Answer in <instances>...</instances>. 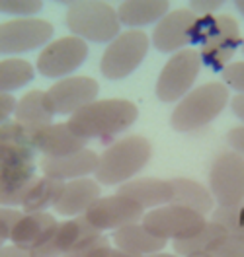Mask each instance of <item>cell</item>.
<instances>
[{"label":"cell","mask_w":244,"mask_h":257,"mask_svg":"<svg viewBox=\"0 0 244 257\" xmlns=\"http://www.w3.org/2000/svg\"><path fill=\"white\" fill-rule=\"evenodd\" d=\"M139 109L129 99L110 97V99H96L82 107L80 111L70 115L66 125L74 135L84 141H110L115 135L127 131L137 121Z\"/></svg>","instance_id":"obj_1"},{"label":"cell","mask_w":244,"mask_h":257,"mask_svg":"<svg viewBox=\"0 0 244 257\" xmlns=\"http://www.w3.org/2000/svg\"><path fill=\"white\" fill-rule=\"evenodd\" d=\"M152 154V146L145 137L131 135L121 141L108 146L98 162V170L94 174L100 185L119 187L127 183L145 168Z\"/></svg>","instance_id":"obj_2"},{"label":"cell","mask_w":244,"mask_h":257,"mask_svg":"<svg viewBox=\"0 0 244 257\" xmlns=\"http://www.w3.org/2000/svg\"><path fill=\"white\" fill-rule=\"evenodd\" d=\"M230 101L223 82H205L180 99L170 115V125L178 133H195L215 121Z\"/></svg>","instance_id":"obj_3"},{"label":"cell","mask_w":244,"mask_h":257,"mask_svg":"<svg viewBox=\"0 0 244 257\" xmlns=\"http://www.w3.org/2000/svg\"><path fill=\"white\" fill-rule=\"evenodd\" d=\"M66 10V28L74 37L92 43H112L121 33V24L117 10L110 2L102 0H80V2H63Z\"/></svg>","instance_id":"obj_4"},{"label":"cell","mask_w":244,"mask_h":257,"mask_svg":"<svg viewBox=\"0 0 244 257\" xmlns=\"http://www.w3.org/2000/svg\"><path fill=\"white\" fill-rule=\"evenodd\" d=\"M150 47V37L143 30L121 32L102 55L100 70L108 80H123L133 74L145 61Z\"/></svg>","instance_id":"obj_5"},{"label":"cell","mask_w":244,"mask_h":257,"mask_svg":"<svg viewBox=\"0 0 244 257\" xmlns=\"http://www.w3.org/2000/svg\"><path fill=\"white\" fill-rule=\"evenodd\" d=\"M201 70V59L197 49H182L174 53L156 80V97L164 103H178L188 92L194 90V84Z\"/></svg>","instance_id":"obj_6"},{"label":"cell","mask_w":244,"mask_h":257,"mask_svg":"<svg viewBox=\"0 0 244 257\" xmlns=\"http://www.w3.org/2000/svg\"><path fill=\"white\" fill-rule=\"evenodd\" d=\"M205 216L195 212V210L182 207V205H162L156 209H150L145 212L141 224L146 230L166 241L186 240L195 236L203 226H205Z\"/></svg>","instance_id":"obj_7"},{"label":"cell","mask_w":244,"mask_h":257,"mask_svg":"<svg viewBox=\"0 0 244 257\" xmlns=\"http://www.w3.org/2000/svg\"><path fill=\"white\" fill-rule=\"evenodd\" d=\"M53 24L41 18H12L0 22V55H24L53 39Z\"/></svg>","instance_id":"obj_8"},{"label":"cell","mask_w":244,"mask_h":257,"mask_svg":"<svg viewBox=\"0 0 244 257\" xmlns=\"http://www.w3.org/2000/svg\"><path fill=\"white\" fill-rule=\"evenodd\" d=\"M88 57V43L74 35L59 37L41 49L35 68L41 76L61 80L72 76Z\"/></svg>","instance_id":"obj_9"},{"label":"cell","mask_w":244,"mask_h":257,"mask_svg":"<svg viewBox=\"0 0 244 257\" xmlns=\"http://www.w3.org/2000/svg\"><path fill=\"white\" fill-rule=\"evenodd\" d=\"M209 191L217 207H236L244 203V158L227 150L219 154L209 172Z\"/></svg>","instance_id":"obj_10"},{"label":"cell","mask_w":244,"mask_h":257,"mask_svg":"<svg viewBox=\"0 0 244 257\" xmlns=\"http://www.w3.org/2000/svg\"><path fill=\"white\" fill-rule=\"evenodd\" d=\"M146 210L125 195L100 197L82 216L100 232H115L123 226L141 222Z\"/></svg>","instance_id":"obj_11"},{"label":"cell","mask_w":244,"mask_h":257,"mask_svg":"<svg viewBox=\"0 0 244 257\" xmlns=\"http://www.w3.org/2000/svg\"><path fill=\"white\" fill-rule=\"evenodd\" d=\"M45 94L55 115L70 117L88 103L96 101L100 84L90 76H66L55 82Z\"/></svg>","instance_id":"obj_12"},{"label":"cell","mask_w":244,"mask_h":257,"mask_svg":"<svg viewBox=\"0 0 244 257\" xmlns=\"http://www.w3.org/2000/svg\"><path fill=\"white\" fill-rule=\"evenodd\" d=\"M217 22H219V35L211 43L201 47L199 59H201V66L209 68L213 72H223L230 64L234 53L244 45V39L240 35L238 22L232 16L221 14L217 16Z\"/></svg>","instance_id":"obj_13"},{"label":"cell","mask_w":244,"mask_h":257,"mask_svg":"<svg viewBox=\"0 0 244 257\" xmlns=\"http://www.w3.org/2000/svg\"><path fill=\"white\" fill-rule=\"evenodd\" d=\"M100 243H110L108 236L104 232L96 230L84 216H74V218L59 224L53 240H51V247L61 257L66 253H72V251L94 247Z\"/></svg>","instance_id":"obj_14"},{"label":"cell","mask_w":244,"mask_h":257,"mask_svg":"<svg viewBox=\"0 0 244 257\" xmlns=\"http://www.w3.org/2000/svg\"><path fill=\"white\" fill-rule=\"evenodd\" d=\"M197 14L192 12L190 8H182V10H170L166 16L154 26L152 35H150V43L154 45L156 51L160 53H178L182 49H186L188 41V33L190 28L195 22Z\"/></svg>","instance_id":"obj_15"},{"label":"cell","mask_w":244,"mask_h":257,"mask_svg":"<svg viewBox=\"0 0 244 257\" xmlns=\"http://www.w3.org/2000/svg\"><path fill=\"white\" fill-rule=\"evenodd\" d=\"M32 145L35 152H41L43 156L61 158L88 148V141L74 135L66 123H51L41 128H33Z\"/></svg>","instance_id":"obj_16"},{"label":"cell","mask_w":244,"mask_h":257,"mask_svg":"<svg viewBox=\"0 0 244 257\" xmlns=\"http://www.w3.org/2000/svg\"><path fill=\"white\" fill-rule=\"evenodd\" d=\"M57 228V218L49 212H24L14 224L10 241L18 247L32 251L53 240Z\"/></svg>","instance_id":"obj_17"},{"label":"cell","mask_w":244,"mask_h":257,"mask_svg":"<svg viewBox=\"0 0 244 257\" xmlns=\"http://www.w3.org/2000/svg\"><path fill=\"white\" fill-rule=\"evenodd\" d=\"M98 162H100V156L94 150L82 148L74 154L61 156V158L43 156L39 166H41V172L45 177L65 183V181H72V179H80V177H88L96 174Z\"/></svg>","instance_id":"obj_18"},{"label":"cell","mask_w":244,"mask_h":257,"mask_svg":"<svg viewBox=\"0 0 244 257\" xmlns=\"http://www.w3.org/2000/svg\"><path fill=\"white\" fill-rule=\"evenodd\" d=\"M102 197V185L92 177L65 181L53 209L63 216H82Z\"/></svg>","instance_id":"obj_19"},{"label":"cell","mask_w":244,"mask_h":257,"mask_svg":"<svg viewBox=\"0 0 244 257\" xmlns=\"http://www.w3.org/2000/svg\"><path fill=\"white\" fill-rule=\"evenodd\" d=\"M119 195H125L139 203L145 210L156 209L172 203V183L166 179H152V177H139L119 185Z\"/></svg>","instance_id":"obj_20"},{"label":"cell","mask_w":244,"mask_h":257,"mask_svg":"<svg viewBox=\"0 0 244 257\" xmlns=\"http://www.w3.org/2000/svg\"><path fill=\"white\" fill-rule=\"evenodd\" d=\"M168 12V0H125L117 8V18L129 30H143L145 26H156Z\"/></svg>","instance_id":"obj_21"},{"label":"cell","mask_w":244,"mask_h":257,"mask_svg":"<svg viewBox=\"0 0 244 257\" xmlns=\"http://www.w3.org/2000/svg\"><path fill=\"white\" fill-rule=\"evenodd\" d=\"M112 241L115 243L117 249L137 257L158 253L168 245V241L150 234L141 222H135V224L123 226V228L115 230L112 234Z\"/></svg>","instance_id":"obj_22"},{"label":"cell","mask_w":244,"mask_h":257,"mask_svg":"<svg viewBox=\"0 0 244 257\" xmlns=\"http://www.w3.org/2000/svg\"><path fill=\"white\" fill-rule=\"evenodd\" d=\"M55 113L49 105L47 94L41 90H32L18 99L14 121L22 123L28 128H41L45 125H51Z\"/></svg>","instance_id":"obj_23"},{"label":"cell","mask_w":244,"mask_h":257,"mask_svg":"<svg viewBox=\"0 0 244 257\" xmlns=\"http://www.w3.org/2000/svg\"><path fill=\"white\" fill-rule=\"evenodd\" d=\"M172 183V203L174 205H182V207H188V209L195 210L199 214H209L215 209V199H213L211 191L197 183L194 179H186V177H176V179H170Z\"/></svg>","instance_id":"obj_24"},{"label":"cell","mask_w":244,"mask_h":257,"mask_svg":"<svg viewBox=\"0 0 244 257\" xmlns=\"http://www.w3.org/2000/svg\"><path fill=\"white\" fill-rule=\"evenodd\" d=\"M35 179V164L0 177V207H22Z\"/></svg>","instance_id":"obj_25"},{"label":"cell","mask_w":244,"mask_h":257,"mask_svg":"<svg viewBox=\"0 0 244 257\" xmlns=\"http://www.w3.org/2000/svg\"><path fill=\"white\" fill-rule=\"evenodd\" d=\"M227 234L228 232L225 226H221L215 220H207L195 236L186 238V240H176L172 243V247H174V253L180 257L194 255V253H211L213 247Z\"/></svg>","instance_id":"obj_26"},{"label":"cell","mask_w":244,"mask_h":257,"mask_svg":"<svg viewBox=\"0 0 244 257\" xmlns=\"http://www.w3.org/2000/svg\"><path fill=\"white\" fill-rule=\"evenodd\" d=\"M35 78V68L26 59H4L0 61V94H12L26 88Z\"/></svg>","instance_id":"obj_27"},{"label":"cell","mask_w":244,"mask_h":257,"mask_svg":"<svg viewBox=\"0 0 244 257\" xmlns=\"http://www.w3.org/2000/svg\"><path fill=\"white\" fill-rule=\"evenodd\" d=\"M61 189H63V181H57V179L45 176L37 177L24 199L22 210L24 212H47V209L55 205Z\"/></svg>","instance_id":"obj_28"},{"label":"cell","mask_w":244,"mask_h":257,"mask_svg":"<svg viewBox=\"0 0 244 257\" xmlns=\"http://www.w3.org/2000/svg\"><path fill=\"white\" fill-rule=\"evenodd\" d=\"M35 164V148L0 141V177Z\"/></svg>","instance_id":"obj_29"},{"label":"cell","mask_w":244,"mask_h":257,"mask_svg":"<svg viewBox=\"0 0 244 257\" xmlns=\"http://www.w3.org/2000/svg\"><path fill=\"white\" fill-rule=\"evenodd\" d=\"M211 220L227 228L228 234L244 238V203L236 207H217L211 212Z\"/></svg>","instance_id":"obj_30"},{"label":"cell","mask_w":244,"mask_h":257,"mask_svg":"<svg viewBox=\"0 0 244 257\" xmlns=\"http://www.w3.org/2000/svg\"><path fill=\"white\" fill-rule=\"evenodd\" d=\"M219 35V22H217V16L215 14H209V16H197L195 22L190 28V33H188V41L192 45H207L211 43L213 39Z\"/></svg>","instance_id":"obj_31"},{"label":"cell","mask_w":244,"mask_h":257,"mask_svg":"<svg viewBox=\"0 0 244 257\" xmlns=\"http://www.w3.org/2000/svg\"><path fill=\"white\" fill-rule=\"evenodd\" d=\"M41 10V0H0V12L14 18H35Z\"/></svg>","instance_id":"obj_32"},{"label":"cell","mask_w":244,"mask_h":257,"mask_svg":"<svg viewBox=\"0 0 244 257\" xmlns=\"http://www.w3.org/2000/svg\"><path fill=\"white\" fill-rule=\"evenodd\" d=\"M211 257H244V238L227 234L223 240L219 241L213 251L209 253Z\"/></svg>","instance_id":"obj_33"},{"label":"cell","mask_w":244,"mask_h":257,"mask_svg":"<svg viewBox=\"0 0 244 257\" xmlns=\"http://www.w3.org/2000/svg\"><path fill=\"white\" fill-rule=\"evenodd\" d=\"M221 78H223V84L227 88H232L234 92L244 94V61L228 64L221 72Z\"/></svg>","instance_id":"obj_34"},{"label":"cell","mask_w":244,"mask_h":257,"mask_svg":"<svg viewBox=\"0 0 244 257\" xmlns=\"http://www.w3.org/2000/svg\"><path fill=\"white\" fill-rule=\"evenodd\" d=\"M24 212L12 207H0V240L8 241L10 240V234L14 230V224L18 222V218L22 216Z\"/></svg>","instance_id":"obj_35"},{"label":"cell","mask_w":244,"mask_h":257,"mask_svg":"<svg viewBox=\"0 0 244 257\" xmlns=\"http://www.w3.org/2000/svg\"><path fill=\"white\" fill-rule=\"evenodd\" d=\"M223 0H192L190 2V10L195 12L197 16H209L213 12H217L219 8H223Z\"/></svg>","instance_id":"obj_36"},{"label":"cell","mask_w":244,"mask_h":257,"mask_svg":"<svg viewBox=\"0 0 244 257\" xmlns=\"http://www.w3.org/2000/svg\"><path fill=\"white\" fill-rule=\"evenodd\" d=\"M18 99H14L12 94H0V125L8 123L10 117L16 111Z\"/></svg>","instance_id":"obj_37"},{"label":"cell","mask_w":244,"mask_h":257,"mask_svg":"<svg viewBox=\"0 0 244 257\" xmlns=\"http://www.w3.org/2000/svg\"><path fill=\"white\" fill-rule=\"evenodd\" d=\"M227 143L230 146V150L232 152H236V154H240L244 158V125L242 127H234L228 131L227 135Z\"/></svg>","instance_id":"obj_38"},{"label":"cell","mask_w":244,"mask_h":257,"mask_svg":"<svg viewBox=\"0 0 244 257\" xmlns=\"http://www.w3.org/2000/svg\"><path fill=\"white\" fill-rule=\"evenodd\" d=\"M0 257H32V251L10 243V245H2L0 247Z\"/></svg>","instance_id":"obj_39"},{"label":"cell","mask_w":244,"mask_h":257,"mask_svg":"<svg viewBox=\"0 0 244 257\" xmlns=\"http://www.w3.org/2000/svg\"><path fill=\"white\" fill-rule=\"evenodd\" d=\"M228 103L232 107V113L244 123V94H236V96L232 97V101H228Z\"/></svg>","instance_id":"obj_40"},{"label":"cell","mask_w":244,"mask_h":257,"mask_svg":"<svg viewBox=\"0 0 244 257\" xmlns=\"http://www.w3.org/2000/svg\"><path fill=\"white\" fill-rule=\"evenodd\" d=\"M108 257H137V255H131V253H125V251H121V249H117V247H112Z\"/></svg>","instance_id":"obj_41"},{"label":"cell","mask_w":244,"mask_h":257,"mask_svg":"<svg viewBox=\"0 0 244 257\" xmlns=\"http://www.w3.org/2000/svg\"><path fill=\"white\" fill-rule=\"evenodd\" d=\"M145 257H180L176 253H164V251H158V253H150V255H145Z\"/></svg>","instance_id":"obj_42"},{"label":"cell","mask_w":244,"mask_h":257,"mask_svg":"<svg viewBox=\"0 0 244 257\" xmlns=\"http://www.w3.org/2000/svg\"><path fill=\"white\" fill-rule=\"evenodd\" d=\"M234 6H236V10L240 12L244 16V0H238V2H234Z\"/></svg>","instance_id":"obj_43"},{"label":"cell","mask_w":244,"mask_h":257,"mask_svg":"<svg viewBox=\"0 0 244 257\" xmlns=\"http://www.w3.org/2000/svg\"><path fill=\"white\" fill-rule=\"evenodd\" d=\"M186 257H211L209 253H194V255H186Z\"/></svg>","instance_id":"obj_44"},{"label":"cell","mask_w":244,"mask_h":257,"mask_svg":"<svg viewBox=\"0 0 244 257\" xmlns=\"http://www.w3.org/2000/svg\"><path fill=\"white\" fill-rule=\"evenodd\" d=\"M2 243H4V241H2V240H0V247H2Z\"/></svg>","instance_id":"obj_45"},{"label":"cell","mask_w":244,"mask_h":257,"mask_svg":"<svg viewBox=\"0 0 244 257\" xmlns=\"http://www.w3.org/2000/svg\"><path fill=\"white\" fill-rule=\"evenodd\" d=\"M242 49H244V45H242Z\"/></svg>","instance_id":"obj_46"}]
</instances>
